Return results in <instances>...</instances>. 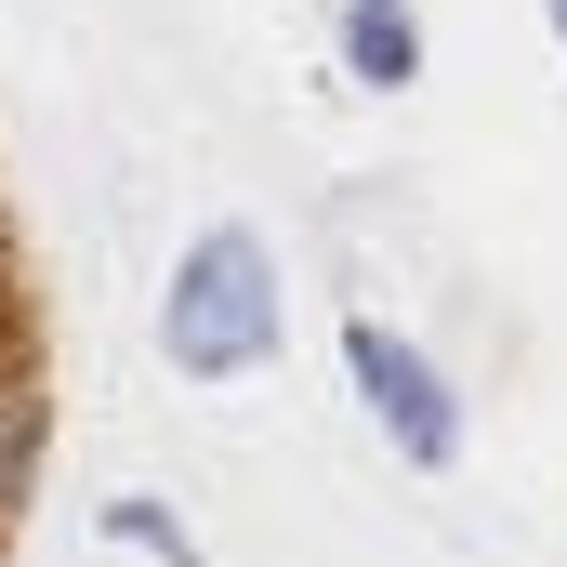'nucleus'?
<instances>
[{
    "label": "nucleus",
    "mask_w": 567,
    "mask_h": 567,
    "mask_svg": "<svg viewBox=\"0 0 567 567\" xmlns=\"http://www.w3.org/2000/svg\"><path fill=\"white\" fill-rule=\"evenodd\" d=\"M343 80L410 93V80H423V13H410V0H343Z\"/></svg>",
    "instance_id": "7ed1b4c3"
},
{
    "label": "nucleus",
    "mask_w": 567,
    "mask_h": 567,
    "mask_svg": "<svg viewBox=\"0 0 567 567\" xmlns=\"http://www.w3.org/2000/svg\"><path fill=\"white\" fill-rule=\"evenodd\" d=\"M343 383H357V410L383 423V449H396L410 475H449V462H462V396H449V370H435L410 330L343 317Z\"/></svg>",
    "instance_id": "f03ea898"
},
{
    "label": "nucleus",
    "mask_w": 567,
    "mask_h": 567,
    "mask_svg": "<svg viewBox=\"0 0 567 567\" xmlns=\"http://www.w3.org/2000/svg\"><path fill=\"white\" fill-rule=\"evenodd\" d=\"M40 435H53V410H40L27 383H0V502H27V475H40Z\"/></svg>",
    "instance_id": "20e7f679"
},
{
    "label": "nucleus",
    "mask_w": 567,
    "mask_h": 567,
    "mask_svg": "<svg viewBox=\"0 0 567 567\" xmlns=\"http://www.w3.org/2000/svg\"><path fill=\"white\" fill-rule=\"evenodd\" d=\"M278 343H290L278 251L251 225H198L172 251V290H158V357L185 383H251V370H278Z\"/></svg>",
    "instance_id": "f257e3e1"
},
{
    "label": "nucleus",
    "mask_w": 567,
    "mask_h": 567,
    "mask_svg": "<svg viewBox=\"0 0 567 567\" xmlns=\"http://www.w3.org/2000/svg\"><path fill=\"white\" fill-rule=\"evenodd\" d=\"M106 542H120V555H158V567H198L185 515H158V502H106Z\"/></svg>",
    "instance_id": "39448f33"
},
{
    "label": "nucleus",
    "mask_w": 567,
    "mask_h": 567,
    "mask_svg": "<svg viewBox=\"0 0 567 567\" xmlns=\"http://www.w3.org/2000/svg\"><path fill=\"white\" fill-rule=\"evenodd\" d=\"M542 13H555V40H567V0H542Z\"/></svg>",
    "instance_id": "423d86ee"
}]
</instances>
